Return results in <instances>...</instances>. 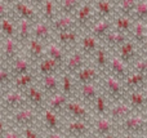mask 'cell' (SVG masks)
Listing matches in <instances>:
<instances>
[{"mask_svg":"<svg viewBox=\"0 0 147 138\" xmlns=\"http://www.w3.org/2000/svg\"><path fill=\"white\" fill-rule=\"evenodd\" d=\"M89 30H90L89 35H92L102 43L105 36L112 30V22L110 20H96L93 25L89 27Z\"/></svg>","mask_w":147,"mask_h":138,"instance_id":"44dd1931","label":"cell"},{"mask_svg":"<svg viewBox=\"0 0 147 138\" xmlns=\"http://www.w3.org/2000/svg\"><path fill=\"white\" fill-rule=\"evenodd\" d=\"M74 18H75L76 23V30H78V27L83 28V30H86V28L90 27L93 25V22L96 21V10H94V7L92 5V3H81L80 8L75 13Z\"/></svg>","mask_w":147,"mask_h":138,"instance_id":"5b68a950","label":"cell"},{"mask_svg":"<svg viewBox=\"0 0 147 138\" xmlns=\"http://www.w3.org/2000/svg\"><path fill=\"white\" fill-rule=\"evenodd\" d=\"M124 138H133V136H129V134H125Z\"/></svg>","mask_w":147,"mask_h":138,"instance_id":"94428289","label":"cell"},{"mask_svg":"<svg viewBox=\"0 0 147 138\" xmlns=\"http://www.w3.org/2000/svg\"><path fill=\"white\" fill-rule=\"evenodd\" d=\"M1 98H3V92H1V88H0V102H1Z\"/></svg>","mask_w":147,"mask_h":138,"instance_id":"91938a15","label":"cell"},{"mask_svg":"<svg viewBox=\"0 0 147 138\" xmlns=\"http://www.w3.org/2000/svg\"><path fill=\"white\" fill-rule=\"evenodd\" d=\"M80 0H62L57 3V10L61 13V15H75L78 9L81 5Z\"/></svg>","mask_w":147,"mask_h":138,"instance_id":"d590c367","label":"cell"},{"mask_svg":"<svg viewBox=\"0 0 147 138\" xmlns=\"http://www.w3.org/2000/svg\"><path fill=\"white\" fill-rule=\"evenodd\" d=\"M40 4H41V7H40L41 10H40V14H39L40 21L48 23V25H52L53 21L58 17L57 15V13H58V10H57V3L53 1V0H47V1H41Z\"/></svg>","mask_w":147,"mask_h":138,"instance_id":"cb8c5ba5","label":"cell"},{"mask_svg":"<svg viewBox=\"0 0 147 138\" xmlns=\"http://www.w3.org/2000/svg\"><path fill=\"white\" fill-rule=\"evenodd\" d=\"M26 97V101H27V105L30 107L35 108L36 111H41L44 108V105H45V98H44V94L38 87L35 85H31L30 88L23 92Z\"/></svg>","mask_w":147,"mask_h":138,"instance_id":"9a60e30c","label":"cell"},{"mask_svg":"<svg viewBox=\"0 0 147 138\" xmlns=\"http://www.w3.org/2000/svg\"><path fill=\"white\" fill-rule=\"evenodd\" d=\"M101 46V41L97 40L96 38H93L92 35H85L83 39H81V53L85 57H92L96 50Z\"/></svg>","mask_w":147,"mask_h":138,"instance_id":"d6a6232c","label":"cell"},{"mask_svg":"<svg viewBox=\"0 0 147 138\" xmlns=\"http://www.w3.org/2000/svg\"><path fill=\"white\" fill-rule=\"evenodd\" d=\"M52 34H53V31H52L51 25L43 22V21H39L35 25L31 26V39L40 41L41 44L51 43Z\"/></svg>","mask_w":147,"mask_h":138,"instance_id":"4fadbf2b","label":"cell"},{"mask_svg":"<svg viewBox=\"0 0 147 138\" xmlns=\"http://www.w3.org/2000/svg\"><path fill=\"white\" fill-rule=\"evenodd\" d=\"M102 87V94L106 98L111 100V103L121 102L124 101V98L127 97V90H125L123 81L112 77L109 74H103L99 79Z\"/></svg>","mask_w":147,"mask_h":138,"instance_id":"6da1fadb","label":"cell"},{"mask_svg":"<svg viewBox=\"0 0 147 138\" xmlns=\"http://www.w3.org/2000/svg\"><path fill=\"white\" fill-rule=\"evenodd\" d=\"M39 89L43 92L44 96H52L58 93V88H59V77L58 75H49V76H43L40 80V85Z\"/></svg>","mask_w":147,"mask_h":138,"instance_id":"7402d4cb","label":"cell"},{"mask_svg":"<svg viewBox=\"0 0 147 138\" xmlns=\"http://www.w3.org/2000/svg\"><path fill=\"white\" fill-rule=\"evenodd\" d=\"M47 54H48V58L56 61L57 63H59L63 69V65L66 62V50L62 48L61 45H58L57 43H49L47 44Z\"/></svg>","mask_w":147,"mask_h":138,"instance_id":"1f68e13d","label":"cell"},{"mask_svg":"<svg viewBox=\"0 0 147 138\" xmlns=\"http://www.w3.org/2000/svg\"><path fill=\"white\" fill-rule=\"evenodd\" d=\"M136 5H137V0H120V1H115V9L119 10L120 15L132 18Z\"/></svg>","mask_w":147,"mask_h":138,"instance_id":"60d3db41","label":"cell"},{"mask_svg":"<svg viewBox=\"0 0 147 138\" xmlns=\"http://www.w3.org/2000/svg\"><path fill=\"white\" fill-rule=\"evenodd\" d=\"M18 57H20V49H18V43L16 41V39H13V38L4 39L0 59L5 65V67H8Z\"/></svg>","mask_w":147,"mask_h":138,"instance_id":"ba28073f","label":"cell"},{"mask_svg":"<svg viewBox=\"0 0 147 138\" xmlns=\"http://www.w3.org/2000/svg\"><path fill=\"white\" fill-rule=\"evenodd\" d=\"M102 138H115V137H114V134H109V136H106V137H102Z\"/></svg>","mask_w":147,"mask_h":138,"instance_id":"680465c9","label":"cell"},{"mask_svg":"<svg viewBox=\"0 0 147 138\" xmlns=\"http://www.w3.org/2000/svg\"><path fill=\"white\" fill-rule=\"evenodd\" d=\"M39 114L40 112L36 111L35 108L27 106V107H23L14 112H10V121L18 129L34 128L39 120Z\"/></svg>","mask_w":147,"mask_h":138,"instance_id":"7a4b0ae2","label":"cell"},{"mask_svg":"<svg viewBox=\"0 0 147 138\" xmlns=\"http://www.w3.org/2000/svg\"><path fill=\"white\" fill-rule=\"evenodd\" d=\"M117 58L127 66H132L133 62L138 58L137 50H136V45L132 41H125L120 48H117Z\"/></svg>","mask_w":147,"mask_h":138,"instance_id":"ac0fdd59","label":"cell"},{"mask_svg":"<svg viewBox=\"0 0 147 138\" xmlns=\"http://www.w3.org/2000/svg\"><path fill=\"white\" fill-rule=\"evenodd\" d=\"M133 23L134 21L132 20L130 17H125V15H117V17L114 18V30L115 31H119V32L124 34L127 35L128 32L132 31V27H133Z\"/></svg>","mask_w":147,"mask_h":138,"instance_id":"74e56055","label":"cell"},{"mask_svg":"<svg viewBox=\"0 0 147 138\" xmlns=\"http://www.w3.org/2000/svg\"><path fill=\"white\" fill-rule=\"evenodd\" d=\"M86 138H96V137H86Z\"/></svg>","mask_w":147,"mask_h":138,"instance_id":"be15d7a7","label":"cell"},{"mask_svg":"<svg viewBox=\"0 0 147 138\" xmlns=\"http://www.w3.org/2000/svg\"><path fill=\"white\" fill-rule=\"evenodd\" d=\"M111 72V76L115 77V79L120 80V81H123V80L125 79V77L129 75V70H128V66L127 65H124L121 61H120L119 58H117L116 56H111L109 59V67H107V72Z\"/></svg>","mask_w":147,"mask_h":138,"instance_id":"d6986e66","label":"cell"},{"mask_svg":"<svg viewBox=\"0 0 147 138\" xmlns=\"http://www.w3.org/2000/svg\"><path fill=\"white\" fill-rule=\"evenodd\" d=\"M10 14V5H8V3L0 1V22L4 18H8Z\"/></svg>","mask_w":147,"mask_h":138,"instance_id":"c3c4849f","label":"cell"},{"mask_svg":"<svg viewBox=\"0 0 147 138\" xmlns=\"http://www.w3.org/2000/svg\"><path fill=\"white\" fill-rule=\"evenodd\" d=\"M57 40H58V45L62 48H67V46H75L79 41V34L78 30H71V31H65V32H58L56 34Z\"/></svg>","mask_w":147,"mask_h":138,"instance_id":"e575fe53","label":"cell"},{"mask_svg":"<svg viewBox=\"0 0 147 138\" xmlns=\"http://www.w3.org/2000/svg\"><path fill=\"white\" fill-rule=\"evenodd\" d=\"M86 63V57L84 56L81 52L79 50H74L70 53L69 58H66V62L63 65V69H62V72L70 75V76H75L81 69L85 67Z\"/></svg>","mask_w":147,"mask_h":138,"instance_id":"8992f818","label":"cell"},{"mask_svg":"<svg viewBox=\"0 0 147 138\" xmlns=\"http://www.w3.org/2000/svg\"><path fill=\"white\" fill-rule=\"evenodd\" d=\"M32 66L34 63L27 57L20 56L16 61H13L8 66V70H9L10 75H12V79H16L18 76H22V75H26L28 72H32Z\"/></svg>","mask_w":147,"mask_h":138,"instance_id":"5bb4252c","label":"cell"},{"mask_svg":"<svg viewBox=\"0 0 147 138\" xmlns=\"http://www.w3.org/2000/svg\"><path fill=\"white\" fill-rule=\"evenodd\" d=\"M133 71L138 72V74L143 75L145 77H147V58L146 57H138L132 65Z\"/></svg>","mask_w":147,"mask_h":138,"instance_id":"bcb514c9","label":"cell"},{"mask_svg":"<svg viewBox=\"0 0 147 138\" xmlns=\"http://www.w3.org/2000/svg\"><path fill=\"white\" fill-rule=\"evenodd\" d=\"M132 20L136 22H142L147 25V0L137 1L136 9L132 14Z\"/></svg>","mask_w":147,"mask_h":138,"instance_id":"b9f144b4","label":"cell"},{"mask_svg":"<svg viewBox=\"0 0 147 138\" xmlns=\"http://www.w3.org/2000/svg\"><path fill=\"white\" fill-rule=\"evenodd\" d=\"M90 107L98 118H105V116H107V112H109V102H107V98L105 97L103 94H99L98 97L94 100V102L92 103Z\"/></svg>","mask_w":147,"mask_h":138,"instance_id":"ab89813d","label":"cell"},{"mask_svg":"<svg viewBox=\"0 0 147 138\" xmlns=\"http://www.w3.org/2000/svg\"><path fill=\"white\" fill-rule=\"evenodd\" d=\"M79 93H80V100L83 105L92 106L94 100L99 96V89L97 84H83L79 87Z\"/></svg>","mask_w":147,"mask_h":138,"instance_id":"4316f807","label":"cell"},{"mask_svg":"<svg viewBox=\"0 0 147 138\" xmlns=\"http://www.w3.org/2000/svg\"><path fill=\"white\" fill-rule=\"evenodd\" d=\"M127 41V35L124 34L119 32V31H115V30H111L106 36L105 39L102 40V43L105 44V48L109 50V49H117L123 45V44Z\"/></svg>","mask_w":147,"mask_h":138,"instance_id":"f1b7e54d","label":"cell"},{"mask_svg":"<svg viewBox=\"0 0 147 138\" xmlns=\"http://www.w3.org/2000/svg\"><path fill=\"white\" fill-rule=\"evenodd\" d=\"M127 97H128V103H129L130 107H132L134 111L142 110L147 103L143 93L140 92V90H134V92L127 93Z\"/></svg>","mask_w":147,"mask_h":138,"instance_id":"f35d334b","label":"cell"},{"mask_svg":"<svg viewBox=\"0 0 147 138\" xmlns=\"http://www.w3.org/2000/svg\"><path fill=\"white\" fill-rule=\"evenodd\" d=\"M142 46H143V50H145V54H146V58H147V38L146 40L142 43Z\"/></svg>","mask_w":147,"mask_h":138,"instance_id":"db71d44e","label":"cell"},{"mask_svg":"<svg viewBox=\"0 0 147 138\" xmlns=\"http://www.w3.org/2000/svg\"><path fill=\"white\" fill-rule=\"evenodd\" d=\"M67 102H69V98L66 96H63L62 93H57V94L49 97V100L47 101V105H48L47 108L58 115L59 112H62L65 110V106H66Z\"/></svg>","mask_w":147,"mask_h":138,"instance_id":"836d02e7","label":"cell"},{"mask_svg":"<svg viewBox=\"0 0 147 138\" xmlns=\"http://www.w3.org/2000/svg\"><path fill=\"white\" fill-rule=\"evenodd\" d=\"M123 132L129 136H137V134L147 133V119L140 114H133L132 116L127 118L120 124Z\"/></svg>","mask_w":147,"mask_h":138,"instance_id":"3957f363","label":"cell"},{"mask_svg":"<svg viewBox=\"0 0 147 138\" xmlns=\"http://www.w3.org/2000/svg\"><path fill=\"white\" fill-rule=\"evenodd\" d=\"M27 58L32 62L34 65L40 62L43 58H45V49L44 44L35 39H30L27 43Z\"/></svg>","mask_w":147,"mask_h":138,"instance_id":"603a6c76","label":"cell"},{"mask_svg":"<svg viewBox=\"0 0 147 138\" xmlns=\"http://www.w3.org/2000/svg\"><path fill=\"white\" fill-rule=\"evenodd\" d=\"M3 138H22V137H21V134L18 133V132H16L14 129H7Z\"/></svg>","mask_w":147,"mask_h":138,"instance_id":"f907efd6","label":"cell"},{"mask_svg":"<svg viewBox=\"0 0 147 138\" xmlns=\"http://www.w3.org/2000/svg\"><path fill=\"white\" fill-rule=\"evenodd\" d=\"M0 34H1V36H4V39L16 38V26H14V22L9 17L4 18L0 22Z\"/></svg>","mask_w":147,"mask_h":138,"instance_id":"ee69618b","label":"cell"},{"mask_svg":"<svg viewBox=\"0 0 147 138\" xmlns=\"http://www.w3.org/2000/svg\"><path fill=\"white\" fill-rule=\"evenodd\" d=\"M12 8L14 9L16 14L18 15V20H25L27 22H30L31 25H35L36 22L40 21L39 13L35 10V8L31 7L28 3L26 1H14L12 5Z\"/></svg>","mask_w":147,"mask_h":138,"instance_id":"52a82bcc","label":"cell"},{"mask_svg":"<svg viewBox=\"0 0 147 138\" xmlns=\"http://www.w3.org/2000/svg\"><path fill=\"white\" fill-rule=\"evenodd\" d=\"M61 88H62V94L66 96L67 98H70L74 94V83L70 75L62 72L61 77Z\"/></svg>","mask_w":147,"mask_h":138,"instance_id":"f6af8a7d","label":"cell"},{"mask_svg":"<svg viewBox=\"0 0 147 138\" xmlns=\"http://www.w3.org/2000/svg\"><path fill=\"white\" fill-rule=\"evenodd\" d=\"M142 138H147V133H145V134H142Z\"/></svg>","mask_w":147,"mask_h":138,"instance_id":"6125c7cd","label":"cell"},{"mask_svg":"<svg viewBox=\"0 0 147 138\" xmlns=\"http://www.w3.org/2000/svg\"><path fill=\"white\" fill-rule=\"evenodd\" d=\"M146 119H147V118H146Z\"/></svg>","mask_w":147,"mask_h":138,"instance_id":"e7e4bbea","label":"cell"},{"mask_svg":"<svg viewBox=\"0 0 147 138\" xmlns=\"http://www.w3.org/2000/svg\"><path fill=\"white\" fill-rule=\"evenodd\" d=\"M12 75H10L8 67H0V88L8 87V85L12 84Z\"/></svg>","mask_w":147,"mask_h":138,"instance_id":"7dc6e473","label":"cell"},{"mask_svg":"<svg viewBox=\"0 0 147 138\" xmlns=\"http://www.w3.org/2000/svg\"><path fill=\"white\" fill-rule=\"evenodd\" d=\"M22 138H40L39 133L35 131V128H26L22 129V133H21Z\"/></svg>","mask_w":147,"mask_h":138,"instance_id":"681fc988","label":"cell"},{"mask_svg":"<svg viewBox=\"0 0 147 138\" xmlns=\"http://www.w3.org/2000/svg\"><path fill=\"white\" fill-rule=\"evenodd\" d=\"M94 10H96L98 20H109L112 17L115 12V3L109 1V0H98L94 1Z\"/></svg>","mask_w":147,"mask_h":138,"instance_id":"4dcf8cb0","label":"cell"},{"mask_svg":"<svg viewBox=\"0 0 147 138\" xmlns=\"http://www.w3.org/2000/svg\"><path fill=\"white\" fill-rule=\"evenodd\" d=\"M38 71L40 74V76H49V75H57L58 72H62V66L59 63H57L56 61L48 58H43L38 65Z\"/></svg>","mask_w":147,"mask_h":138,"instance_id":"83f0119b","label":"cell"},{"mask_svg":"<svg viewBox=\"0 0 147 138\" xmlns=\"http://www.w3.org/2000/svg\"><path fill=\"white\" fill-rule=\"evenodd\" d=\"M93 58V67L97 69L102 75L107 72V67H109V50L105 48L103 45H101L98 49L96 50V53L92 56Z\"/></svg>","mask_w":147,"mask_h":138,"instance_id":"d4e9b609","label":"cell"},{"mask_svg":"<svg viewBox=\"0 0 147 138\" xmlns=\"http://www.w3.org/2000/svg\"><path fill=\"white\" fill-rule=\"evenodd\" d=\"M34 80H35V75L34 72H28L26 75H22V76H18L16 79L12 80V85H13V89L17 90V92L23 93L27 88H30L32 85Z\"/></svg>","mask_w":147,"mask_h":138,"instance_id":"8d00e7d4","label":"cell"},{"mask_svg":"<svg viewBox=\"0 0 147 138\" xmlns=\"http://www.w3.org/2000/svg\"><path fill=\"white\" fill-rule=\"evenodd\" d=\"M1 49H3V43H1V39H0V57H1Z\"/></svg>","mask_w":147,"mask_h":138,"instance_id":"6f0895ef","label":"cell"},{"mask_svg":"<svg viewBox=\"0 0 147 138\" xmlns=\"http://www.w3.org/2000/svg\"><path fill=\"white\" fill-rule=\"evenodd\" d=\"M31 23L25 20H18V27L16 28V41L18 45H26L31 39Z\"/></svg>","mask_w":147,"mask_h":138,"instance_id":"f546056e","label":"cell"},{"mask_svg":"<svg viewBox=\"0 0 147 138\" xmlns=\"http://www.w3.org/2000/svg\"><path fill=\"white\" fill-rule=\"evenodd\" d=\"M142 93H143V96H145V100H146V102H147V85L143 88V92Z\"/></svg>","mask_w":147,"mask_h":138,"instance_id":"9f6ffc18","label":"cell"},{"mask_svg":"<svg viewBox=\"0 0 147 138\" xmlns=\"http://www.w3.org/2000/svg\"><path fill=\"white\" fill-rule=\"evenodd\" d=\"M47 138H63V136L61 134V132H54V133H48Z\"/></svg>","mask_w":147,"mask_h":138,"instance_id":"f5cc1de1","label":"cell"},{"mask_svg":"<svg viewBox=\"0 0 147 138\" xmlns=\"http://www.w3.org/2000/svg\"><path fill=\"white\" fill-rule=\"evenodd\" d=\"M5 131H7V127H5V121L4 119H0V138H3Z\"/></svg>","mask_w":147,"mask_h":138,"instance_id":"816d5d0a","label":"cell"},{"mask_svg":"<svg viewBox=\"0 0 147 138\" xmlns=\"http://www.w3.org/2000/svg\"><path fill=\"white\" fill-rule=\"evenodd\" d=\"M133 114H136V111L130 107V105L125 101L121 102H116L111 106V108L107 112V116L110 119H112L114 121H123L127 118L132 116Z\"/></svg>","mask_w":147,"mask_h":138,"instance_id":"8fae6325","label":"cell"},{"mask_svg":"<svg viewBox=\"0 0 147 138\" xmlns=\"http://www.w3.org/2000/svg\"><path fill=\"white\" fill-rule=\"evenodd\" d=\"M115 128V121L110 119L109 116L105 118H97L96 120H90V129L93 132L94 137H106L112 134Z\"/></svg>","mask_w":147,"mask_h":138,"instance_id":"9c48e42d","label":"cell"},{"mask_svg":"<svg viewBox=\"0 0 147 138\" xmlns=\"http://www.w3.org/2000/svg\"><path fill=\"white\" fill-rule=\"evenodd\" d=\"M4 114H5V111H4V108L0 106V119H4Z\"/></svg>","mask_w":147,"mask_h":138,"instance_id":"11a10c76","label":"cell"},{"mask_svg":"<svg viewBox=\"0 0 147 138\" xmlns=\"http://www.w3.org/2000/svg\"><path fill=\"white\" fill-rule=\"evenodd\" d=\"M123 85H124L127 93L143 89L147 85V77H145L143 75L138 74V72H134V71L129 72V75L123 80Z\"/></svg>","mask_w":147,"mask_h":138,"instance_id":"ffe728a7","label":"cell"},{"mask_svg":"<svg viewBox=\"0 0 147 138\" xmlns=\"http://www.w3.org/2000/svg\"><path fill=\"white\" fill-rule=\"evenodd\" d=\"M65 112H67L74 120L78 121H85L89 123L90 121V114H89L88 108L85 105L81 102H76V101H69L65 106Z\"/></svg>","mask_w":147,"mask_h":138,"instance_id":"30bf717a","label":"cell"},{"mask_svg":"<svg viewBox=\"0 0 147 138\" xmlns=\"http://www.w3.org/2000/svg\"><path fill=\"white\" fill-rule=\"evenodd\" d=\"M130 32L133 34V39H134L136 43L142 44L147 38V25L142 22H136L133 23V27Z\"/></svg>","mask_w":147,"mask_h":138,"instance_id":"7bdbcfd3","label":"cell"},{"mask_svg":"<svg viewBox=\"0 0 147 138\" xmlns=\"http://www.w3.org/2000/svg\"><path fill=\"white\" fill-rule=\"evenodd\" d=\"M0 106L4 108V111L14 112V111L21 110V108H23V107H27L28 105H27V101H26V97L23 93L12 89L3 94Z\"/></svg>","mask_w":147,"mask_h":138,"instance_id":"277c9868","label":"cell"},{"mask_svg":"<svg viewBox=\"0 0 147 138\" xmlns=\"http://www.w3.org/2000/svg\"><path fill=\"white\" fill-rule=\"evenodd\" d=\"M65 133L72 138H86L90 132V124L85 121L69 120L65 124Z\"/></svg>","mask_w":147,"mask_h":138,"instance_id":"7c38bea8","label":"cell"},{"mask_svg":"<svg viewBox=\"0 0 147 138\" xmlns=\"http://www.w3.org/2000/svg\"><path fill=\"white\" fill-rule=\"evenodd\" d=\"M51 27H52V31L56 34L76 30L75 18H74L72 15H58V17L53 21Z\"/></svg>","mask_w":147,"mask_h":138,"instance_id":"484cf974","label":"cell"},{"mask_svg":"<svg viewBox=\"0 0 147 138\" xmlns=\"http://www.w3.org/2000/svg\"><path fill=\"white\" fill-rule=\"evenodd\" d=\"M41 123L43 127L48 131V133H54V132H61V123H59V118L57 114L53 111L48 110L44 107L41 110Z\"/></svg>","mask_w":147,"mask_h":138,"instance_id":"e0dca14e","label":"cell"},{"mask_svg":"<svg viewBox=\"0 0 147 138\" xmlns=\"http://www.w3.org/2000/svg\"><path fill=\"white\" fill-rule=\"evenodd\" d=\"M101 76L102 74L97 69H94L93 66H85L75 75V79L76 83H79V85L97 84L99 81V79H101Z\"/></svg>","mask_w":147,"mask_h":138,"instance_id":"2e32d148","label":"cell"}]
</instances>
